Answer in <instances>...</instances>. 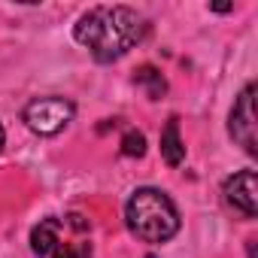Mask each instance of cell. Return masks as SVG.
<instances>
[{
	"instance_id": "cell-1",
	"label": "cell",
	"mask_w": 258,
	"mask_h": 258,
	"mask_svg": "<svg viewBox=\"0 0 258 258\" xmlns=\"http://www.w3.org/2000/svg\"><path fill=\"white\" fill-rule=\"evenodd\" d=\"M146 19L131 7H91L79 16L73 37L91 52L94 61L109 64L118 61L124 52H131L146 37Z\"/></svg>"
},
{
	"instance_id": "cell-2",
	"label": "cell",
	"mask_w": 258,
	"mask_h": 258,
	"mask_svg": "<svg viewBox=\"0 0 258 258\" xmlns=\"http://www.w3.org/2000/svg\"><path fill=\"white\" fill-rule=\"evenodd\" d=\"M124 222L143 243H167L179 231V210L161 188H137L124 207Z\"/></svg>"
},
{
	"instance_id": "cell-3",
	"label": "cell",
	"mask_w": 258,
	"mask_h": 258,
	"mask_svg": "<svg viewBox=\"0 0 258 258\" xmlns=\"http://www.w3.org/2000/svg\"><path fill=\"white\" fill-rule=\"evenodd\" d=\"M76 115V106L73 100L67 97H58V94H49V97H37L25 106V124L31 127L34 134L40 137H55L61 134L64 127L73 121Z\"/></svg>"
},
{
	"instance_id": "cell-4",
	"label": "cell",
	"mask_w": 258,
	"mask_h": 258,
	"mask_svg": "<svg viewBox=\"0 0 258 258\" xmlns=\"http://www.w3.org/2000/svg\"><path fill=\"white\" fill-rule=\"evenodd\" d=\"M228 131H231V137H234L237 146H243L249 155H258V134H255V85H252V82L240 91V97H237V103H234V109H231Z\"/></svg>"
},
{
	"instance_id": "cell-5",
	"label": "cell",
	"mask_w": 258,
	"mask_h": 258,
	"mask_svg": "<svg viewBox=\"0 0 258 258\" xmlns=\"http://www.w3.org/2000/svg\"><path fill=\"white\" fill-rule=\"evenodd\" d=\"M225 201L228 207H234L243 219H255L258 213V179L255 170H240L231 179H225Z\"/></svg>"
},
{
	"instance_id": "cell-6",
	"label": "cell",
	"mask_w": 258,
	"mask_h": 258,
	"mask_svg": "<svg viewBox=\"0 0 258 258\" xmlns=\"http://www.w3.org/2000/svg\"><path fill=\"white\" fill-rule=\"evenodd\" d=\"M161 158L170 164V167H179L185 161V143L179 137V118L170 115L164 131H161Z\"/></svg>"
},
{
	"instance_id": "cell-7",
	"label": "cell",
	"mask_w": 258,
	"mask_h": 258,
	"mask_svg": "<svg viewBox=\"0 0 258 258\" xmlns=\"http://www.w3.org/2000/svg\"><path fill=\"white\" fill-rule=\"evenodd\" d=\"M58 243H61V222H58V219H43V222L31 231V249H34V255H40V258L52 255Z\"/></svg>"
},
{
	"instance_id": "cell-8",
	"label": "cell",
	"mask_w": 258,
	"mask_h": 258,
	"mask_svg": "<svg viewBox=\"0 0 258 258\" xmlns=\"http://www.w3.org/2000/svg\"><path fill=\"white\" fill-rule=\"evenodd\" d=\"M134 82H137L140 88H146V94H149L152 100H158V97H164V91H167V82H164V76H161V70H155L152 64H143V67L137 70V76H134Z\"/></svg>"
},
{
	"instance_id": "cell-9",
	"label": "cell",
	"mask_w": 258,
	"mask_h": 258,
	"mask_svg": "<svg viewBox=\"0 0 258 258\" xmlns=\"http://www.w3.org/2000/svg\"><path fill=\"white\" fill-rule=\"evenodd\" d=\"M146 152V137L140 134V131H127L124 137H121V155H127V158H140Z\"/></svg>"
},
{
	"instance_id": "cell-10",
	"label": "cell",
	"mask_w": 258,
	"mask_h": 258,
	"mask_svg": "<svg viewBox=\"0 0 258 258\" xmlns=\"http://www.w3.org/2000/svg\"><path fill=\"white\" fill-rule=\"evenodd\" d=\"M49 258H91V246L88 243H58Z\"/></svg>"
},
{
	"instance_id": "cell-11",
	"label": "cell",
	"mask_w": 258,
	"mask_h": 258,
	"mask_svg": "<svg viewBox=\"0 0 258 258\" xmlns=\"http://www.w3.org/2000/svg\"><path fill=\"white\" fill-rule=\"evenodd\" d=\"M213 10H216V13H228V10H231V4H213Z\"/></svg>"
},
{
	"instance_id": "cell-12",
	"label": "cell",
	"mask_w": 258,
	"mask_h": 258,
	"mask_svg": "<svg viewBox=\"0 0 258 258\" xmlns=\"http://www.w3.org/2000/svg\"><path fill=\"white\" fill-rule=\"evenodd\" d=\"M4 140H7V134H4V124H0V149H4Z\"/></svg>"
}]
</instances>
